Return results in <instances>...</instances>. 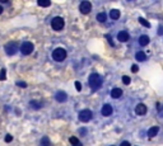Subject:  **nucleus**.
Instances as JSON below:
<instances>
[{
	"label": "nucleus",
	"mask_w": 163,
	"mask_h": 146,
	"mask_svg": "<svg viewBox=\"0 0 163 146\" xmlns=\"http://www.w3.org/2000/svg\"><path fill=\"white\" fill-rule=\"evenodd\" d=\"M112 112H113L112 105H110V104H104L103 107H102V109H101V113H102V116H104V117H108V116H111Z\"/></svg>",
	"instance_id": "nucleus-8"
},
{
	"label": "nucleus",
	"mask_w": 163,
	"mask_h": 146,
	"mask_svg": "<svg viewBox=\"0 0 163 146\" xmlns=\"http://www.w3.org/2000/svg\"><path fill=\"white\" fill-rule=\"evenodd\" d=\"M35 50V46H33L32 42H23L22 46H20V52L23 55H31Z\"/></svg>",
	"instance_id": "nucleus-5"
},
{
	"label": "nucleus",
	"mask_w": 163,
	"mask_h": 146,
	"mask_svg": "<svg viewBox=\"0 0 163 146\" xmlns=\"http://www.w3.org/2000/svg\"><path fill=\"white\" fill-rule=\"evenodd\" d=\"M12 140H13V136H12V135H7V136H5V142H12Z\"/></svg>",
	"instance_id": "nucleus-28"
},
{
	"label": "nucleus",
	"mask_w": 163,
	"mask_h": 146,
	"mask_svg": "<svg viewBox=\"0 0 163 146\" xmlns=\"http://www.w3.org/2000/svg\"><path fill=\"white\" fill-rule=\"evenodd\" d=\"M106 37H107V39H108V43H110V45H111V46L113 47V42H112V38H111V37H110V36H108V34H107V36H106Z\"/></svg>",
	"instance_id": "nucleus-31"
},
{
	"label": "nucleus",
	"mask_w": 163,
	"mask_h": 146,
	"mask_svg": "<svg viewBox=\"0 0 163 146\" xmlns=\"http://www.w3.org/2000/svg\"><path fill=\"white\" fill-rule=\"evenodd\" d=\"M106 19H107V16H106L104 13H100V14H97V20H98V22L104 23V22H106Z\"/></svg>",
	"instance_id": "nucleus-19"
},
{
	"label": "nucleus",
	"mask_w": 163,
	"mask_h": 146,
	"mask_svg": "<svg viewBox=\"0 0 163 146\" xmlns=\"http://www.w3.org/2000/svg\"><path fill=\"white\" fill-rule=\"evenodd\" d=\"M135 113L138 116H144L147 113V105L143 104V103H140V104L136 105V108H135Z\"/></svg>",
	"instance_id": "nucleus-9"
},
{
	"label": "nucleus",
	"mask_w": 163,
	"mask_h": 146,
	"mask_svg": "<svg viewBox=\"0 0 163 146\" xmlns=\"http://www.w3.org/2000/svg\"><path fill=\"white\" fill-rule=\"evenodd\" d=\"M158 34H159V36H161V34H163V27H162V26L158 28Z\"/></svg>",
	"instance_id": "nucleus-33"
},
{
	"label": "nucleus",
	"mask_w": 163,
	"mask_h": 146,
	"mask_svg": "<svg viewBox=\"0 0 163 146\" xmlns=\"http://www.w3.org/2000/svg\"><path fill=\"white\" fill-rule=\"evenodd\" d=\"M75 89L78 90V92H80L82 90V84L79 83V81H75Z\"/></svg>",
	"instance_id": "nucleus-27"
},
{
	"label": "nucleus",
	"mask_w": 163,
	"mask_h": 146,
	"mask_svg": "<svg viewBox=\"0 0 163 146\" xmlns=\"http://www.w3.org/2000/svg\"><path fill=\"white\" fill-rule=\"evenodd\" d=\"M79 133H80L82 136H84L85 133H87V128H80V130H79Z\"/></svg>",
	"instance_id": "nucleus-30"
},
{
	"label": "nucleus",
	"mask_w": 163,
	"mask_h": 146,
	"mask_svg": "<svg viewBox=\"0 0 163 146\" xmlns=\"http://www.w3.org/2000/svg\"><path fill=\"white\" fill-rule=\"evenodd\" d=\"M112 146H113V145H112Z\"/></svg>",
	"instance_id": "nucleus-36"
},
{
	"label": "nucleus",
	"mask_w": 163,
	"mask_h": 146,
	"mask_svg": "<svg viewBox=\"0 0 163 146\" xmlns=\"http://www.w3.org/2000/svg\"><path fill=\"white\" fill-rule=\"evenodd\" d=\"M37 4L40 5V7H44V8H47L51 5V1L50 0H38Z\"/></svg>",
	"instance_id": "nucleus-18"
},
{
	"label": "nucleus",
	"mask_w": 163,
	"mask_h": 146,
	"mask_svg": "<svg viewBox=\"0 0 163 146\" xmlns=\"http://www.w3.org/2000/svg\"><path fill=\"white\" fill-rule=\"evenodd\" d=\"M55 99H56L57 102H60V103H64V102H66L68 95H66L65 92H57L56 95H55Z\"/></svg>",
	"instance_id": "nucleus-11"
},
{
	"label": "nucleus",
	"mask_w": 163,
	"mask_h": 146,
	"mask_svg": "<svg viewBox=\"0 0 163 146\" xmlns=\"http://www.w3.org/2000/svg\"><path fill=\"white\" fill-rule=\"evenodd\" d=\"M131 71H133V72H138V71H139L138 65H133V66H131Z\"/></svg>",
	"instance_id": "nucleus-29"
},
{
	"label": "nucleus",
	"mask_w": 163,
	"mask_h": 146,
	"mask_svg": "<svg viewBox=\"0 0 163 146\" xmlns=\"http://www.w3.org/2000/svg\"><path fill=\"white\" fill-rule=\"evenodd\" d=\"M110 17H111V19L116 20L120 18V10L119 9H112L111 11H110Z\"/></svg>",
	"instance_id": "nucleus-14"
},
{
	"label": "nucleus",
	"mask_w": 163,
	"mask_h": 146,
	"mask_svg": "<svg viewBox=\"0 0 163 146\" xmlns=\"http://www.w3.org/2000/svg\"><path fill=\"white\" fill-rule=\"evenodd\" d=\"M69 142L72 144V146H75L76 144H79V140L75 137V136H72V137L69 139Z\"/></svg>",
	"instance_id": "nucleus-22"
},
{
	"label": "nucleus",
	"mask_w": 163,
	"mask_h": 146,
	"mask_svg": "<svg viewBox=\"0 0 163 146\" xmlns=\"http://www.w3.org/2000/svg\"><path fill=\"white\" fill-rule=\"evenodd\" d=\"M64 26H65V22H64V19L61 17H55L51 20V27L54 31H61L64 28Z\"/></svg>",
	"instance_id": "nucleus-4"
},
{
	"label": "nucleus",
	"mask_w": 163,
	"mask_h": 146,
	"mask_svg": "<svg viewBox=\"0 0 163 146\" xmlns=\"http://www.w3.org/2000/svg\"><path fill=\"white\" fill-rule=\"evenodd\" d=\"M4 50H5V53H7V55H9V56H13V55H15V53H17V51H18L17 42H14V41L8 42V43L4 46Z\"/></svg>",
	"instance_id": "nucleus-3"
},
{
	"label": "nucleus",
	"mask_w": 163,
	"mask_h": 146,
	"mask_svg": "<svg viewBox=\"0 0 163 146\" xmlns=\"http://www.w3.org/2000/svg\"><path fill=\"white\" fill-rule=\"evenodd\" d=\"M129 38H130V36H129V33L126 31H121L117 33V39L120 42H128Z\"/></svg>",
	"instance_id": "nucleus-10"
},
{
	"label": "nucleus",
	"mask_w": 163,
	"mask_h": 146,
	"mask_svg": "<svg viewBox=\"0 0 163 146\" xmlns=\"http://www.w3.org/2000/svg\"><path fill=\"white\" fill-rule=\"evenodd\" d=\"M79 10H80L82 14H88L92 10V4L89 1H82L80 5H79Z\"/></svg>",
	"instance_id": "nucleus-7"
},
{
	"label": "nucleus",
	"mask_w": 163,
	"mask_h": 146,
	"mask_svg": "<svg viewBox=\"0 0 163 146\" xmlns=\"http://www.w3.org/2000/svg\"><path fill=\"white\" fill-rule=\"evenodd\" d=\"M41 146H50V139L48 137H42L41 140Z\"/></svg>",
	"instance_id": "nucleus-21"
},
{
	"label": "nucleus",
	"mask_w": 163,
	"mask_h": 146,
	"mask_svg": "<svg viewBox=\"0 0 163 146\" xmlns=\"http://www.w3.org/2000/svg\"><path fill=\"white\" fill-rule=\"evenodd\" d=\"M148 43H149V37H148V36H145V34L140 36V37H139V45H140V46H147Z\"/></svg>",
	"instance_id": "nucleus-13"
},
{
	"label": "nucleus",
	"mask_w": 163,
	"mask_h": 146,
	"mask_svg": "<svg viewBox=\"0 0 163 146\" xmlns=\"http://www.w3.org/2000/svg\"><path fill=\"white\" fill-rule=\"evenodd\" d=\"M7 79V70L1 69L0 70V80H5Z\"/></svg>",
	"instance_id": "nucleus-23"
},
{
	"label": "nucleus",
	"mask_w": 163,
	"mask_h": 146,
	"mask_svg": "<svg viewBox=\"0 0 163 146\" xmlns=\"http://www.w3.org/2000/svg\"><path fill=\"white\" fill-rule=\"evenodd\" d=\"M17 85L19 88H27V84L24 83V81H17Z\"/></svg>",
	"instance_id": "nucleus-26"
},
{
	"label": "nucleus",
	"mask_w": 163,
	"mask_h": 146,
	"mask_svg": "<svg viewBox=\"0 0 163 146\" xmlns=\"http://www.w3.org/2000/svg\"><path fill=\"white\" fill-rule=\"evenodd\" d=\"M78 118H79V121H82V122H88V121L92 118V111H89V109H83V111L79 112Z\"/></svg>",
	"instance_id": "nucleus-6"
},
{
	"label": "nucleus",
	"mask_w": 163,
	"mask_h": 146,
	"mask_svg": "<svg viewBox=\"0 0 163 146\" xmlns=\"http://www.w3.org/2000/svg\"><path fill=\"white\" fill-rule=\"evenodd\" d=\"M157 107H158V112H159V116H161V117H163V107L161 104H159V103H157Z\"/></svg>",
	"instance_id": "nucleus-25"
},
{
	"label": "nucleus",
	"mask_w": 163,
	"mask_h": 146,
	"mask_svg": "<svg viewBox=\"0 0 163 146\" xmlns=\"http://www.w3.org/2000/svg\"><path fill=\"white\" fill-rule=\"evenodd\" d=\"M158 131H159V127H157V126L152 127V128H149V131H148V136H149L150 139H152V137H154V136H157V133H158Z\"/></svg>",
	"instance_id": "nucleus-15"
},
{
	"label": "nucleus",
	"mask_w": 163,
	"mask_h": 146,
	"mask_svg": "<svg viewBox=\"0 0 163 146\" xmlns=\"http://www.w3.org/2000/svg\"><path fill=\"white\" fill-rule=\"evenodd\" d=\"M139 23L141 24V26L145 27V28H150V23H149L147 19H144L143 17H140V18H139Z\"/></svg>",
	"instance_id": "nucleus-20"
},
{
	"label": "nucleus",
	"mask_w": 163,
	"mask_h": 146,
	"mask_svg": "<svg viewBox=\"0 0 163 146\" xmlns=\"http://www.w3.org/2000/svg\"><path fill=\"white\" fill-rule=\"evenodd\" d=\"M3 10H4V9H3V7H1V5H0V14L3 13Z\"/></svg>",
	"instance_id": "nucleus-34"
},
{
	"label": "nucleus",
	"mask_w": 163,
	"mask_h": 146,
	"mask_svg": "<svg viewBox=\"0 0 163 146\" xmlns=\"http://www.w3.org/2000/svg\"><path fill=\"white\" fill-rule=\"evenodd\" d=\"M135 57H136V60L138 61H145L147 60V55L144 53V52H141V51H139V52H136V55H135Z\"/></svg>",
	"instance_id": "nucleus-17"
},
{
	"label": "nucleus",
	"mask_w": 163,
	"mask_h": 146,
	"mask_svg": "<svg viewBox=\"0 0 163 146\" xmlns=\"http://www.w3.org/2000/svg\"><path fill=\"white\" fill-rule=\"evenodd\" d=\"M121 95H122V90L120 89V88H113V89L111 90V97H112V98L117 99Z\"/></svg>",
	"instance_id": "nucleus-12"
},
{
	"label": "nucleus",
	"mask_w": 163,
	"mask_h": 146,
	"mask_svg": "<svg viewBox=\"0 0 163 146\" xmlns=\"http://www.w3.org/2000/svg\"><path fill=\"white\" fill-rule=\"evenodd\" d=\"M29 105H31V107H32L33 109H40V108L42 107V103L38 102V100H35V99H33V100H31V102H29Z\"/></svg>",
	"instance_id": "nucleus-16"
},
{
	"label": "nucleus",
	"mask_w": 163,
	"mask_h": 146,
	"mask_svg": "<svg viewBox=\"0 0 163 146\" xmlns=\"http://www.w3.org/2000/svg\"><path fill=\"white\" fill-rule=\"evenodd\" d=\"M120 146H130V142H129V141H122Z\"/></svg>",
	"instance_id": "nucleus-32"
},
{
	"label": "nucleus",
	"mask_w": 163,
	"mask_h": 146,
	"mask_svg": "<svg viewBox=\"0 0 163 146\" xmlns=\"http://www.w3.org/2000/svg\"><path fill=\"white\" fill-rule=\"evenodd\" d=\"M89 87H91L92 90H98L101 87H102V78H101L100 74H92L91 76H89Z\"/></svg>",
	"instance_id": "nucleus-1"
},
{
	"label": "nucleus",
	"mask_w": 163,
	"mask_h": 146,
	"mask_svg": "<svg viewBox=\"0 0 163 146\" xmlns=\"http://www.w3.org/2000/svg\"><path fill=\"white\" fill-rule=\"evenodd\" d=\"M75 146H83V145H82V144H80V142H79V144H76V145H75Z\"/></svg>",
	"instance_id": "nucleus-35"
},
{
	"label": "nucleus",
	"mask_w": 163,
	"mask_h": 146,
	"mask_svg": "<svg viewBox=\"0 0 163 146\" xmlns=\"http://www.w3.org/2000/svg\"><path fill=\"white\" fill-rule=\"evenodd\" d=\"M130 78H129L128 76V75H124V76H122V83H124L125 85H129V84H130Z\"/></svg>",
	"instance_id": "nucleus-24"
},
{
	"label": "nucleus",
	"mask_w": 163,
	"mask_h": 146,
	"mask_svg": "<svg viewBox=\"0 0 163 146\" xmlns=\"http://www.w3.org/2000/svg\"><path fill=\"white\" fill-rule=\"evenodd\" d=\"M52 59H54L55 61H57V62L64 61V60L66 59V51L64 50V48H61V47L55 48V50L52 51Z\"/></svg>",
	"instance_id": "nucleus-2"
}]
</instances>
